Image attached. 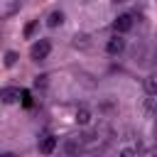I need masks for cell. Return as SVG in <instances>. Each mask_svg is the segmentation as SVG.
Masks as SVG:
<instances>
[{"mask_svg": "<svg viewBox=\"0 0 157 157\" xmlns=\"http://www.w3.org/2000/svg\"><path fill=\"white\" fill-rule=\"evenodd\" d=\"M88 120H91V113H88L86 108H78V110H76V123H81V125H86Z\"/></svg>", "mask_w": 157, "mask_h": 157, "instance_id": "obj_8", "label": "cell"}, {"mask_svg": "<svg viewBox=\"0 0 157 157\" xmlns=\"http://www.w3.org/2000/svg\"><path fill=\"white\" fill-rule=\"evenodd\" d=\"M17 61V52H5V66H15Z\"/></svg>", "mask_w": 157, "mask_h": 157, "instance_id": "obj_9", "label": "cell"}, {"mask_svg": "<svg viewBox=\"0 0 157 157\" xmlns=\"http://www.w3.org/2000/svg\"><path fill=\"white\" fill-rule=\"evenodd\" d=\"M56 142H59V140H56L54 135H44L42 142H39V152H42V155H52V152L56 150Z\"/></svg>", "mask_w": 157, "mask_h": 157, "instance_id": "obj_4", "label": "cell"}, {"mask_svg": "<svg viewBox=\"0 0 157 157\" xmlns=\"http://www.w3.org/2000/svg\"><path fill=\"white\" fill-rule=\"evenodd\" d=\"M32 103H34V101H32V93H29V91H22V105H25V108H32Z\"/></svg>", "mask_w": 157, "mask_h": 157, "instance_id": "obj_10", "label": "cell"}, {"mask_svg": "<svg viewBox=\"0 0 157 157\" xmlns=\"http://www.w3.org/2000/svg\"><path fill=\"white\" fill-rule=\"evenodd\" d=\"M49 52H52L49 39H39V42H34V44H32V49H29V54H32V59H34V61L47 59V56H49Z\"/></svg>", "mask_w": 157, "mask_h": 157, "instance_id": "obj_1", "label": "cell"}, {"mask_svg": "<svg viewBox=\"0 0 157 157\" xmlns=\"http://www.w3.org/2000/svg\"><path fill=\"white\" fill-rule=\"evenodd\" d=\"M118 2H123V0H118Z\"/></svg>", "mask_w": 157, "mask_h": 157, "instance_id": "obj_13", "label": "cell"}, {"mask_svg": "<svg viewBox=\"0 0 157 157\" xmlns=\"http://www.w3.org/2000/svg\"><path fill=\"white\" fill-rule=\"evenodd\" d=\"M34 29H37V20H32V22L25 27V37H32V34H34Z\"/></svg>", "mask_w": 157, "mask_h": 157, "instance_id": "obj_11", "label": "cell"}, {"mask_svg": "<svg viewBox=\"0 0 157 157\" xmlns=\"http://www.w3.org/2000/svg\"><path fill=\"white\" fill-rule=\"evenodd\" d=\"M105 49H108V54H120L123 49H125V39L120 37V32L113 37V39H108V44H105Z\"/></svg>", "mask_w": 157, "mask_h": 157, "instance_id": "obj_2", "label": "cell"}, {"mask_svg": "<svg viewBox=\"0 0 157 157\" xmlns=\"http://www.w3.org/2000/svg\"><path fill=\"white\" fill-rule=\"evenodd\" d=\"M130 27H132V15H120V17L115 20V32L123 34V32H128Z\"/></svg>", "mask_w": 157, "mask_h": 157, "instance_id": "obj_5", "label": "cell"}, {"mask_svg": "<svg viewBox=\"0 0 157 157\" xmlns=\"http://www.w3.org/2000/svg\"><path fill=\"white\" fill-rule=\"evenodd\" d=\"M0 98H2V103H15V101H20V98H22V91H20V88H15V86H7V88H2Z\"/></svg>", "mask_w": 157, "mask_h": 157, "instance_id": "obj_3", "label": "cell"}, {"mask_svg": "<svg viewBox=\"0 0 157 157\" xmlns=\"http://www.w3.org/2000/svg\"><path fill=\"white\" fill-rule=\"evenodd\" d=\"M34 86H37V88H44V86H47V76H37Z\"/></svg>", "mask_w": 157, "mask_h": 157, "instance_id": "obj_12", "label": "cell"}, {"mask_svg": "<svg viewBox=\"0 0 157 157\" xmlns=\"http://www.w3.org/2000/svg\"><path fill=\"white\" fill-rule=\"evenodd\" d=\"M61 22H64V15H61V12H52V15H49V20H47V25H49V27H59Z\"/></svg>", "mask_w": 157, "mask_h": 157, "instance_id": "obj_7", "label": "cell"}, {"mask_svg": "<svg viewBox=\"0 0 157 157\" xmlns=\"http://www.w3.org/2000/svg\"><path fill=\"white\" fill-rule=\"evenodd\" d=\"M145 91L150 96H157V74H152V76L145 78Z\"/></svg>", "mask_w": 157, "mask_h": 157, "instance_id": "obj_6", "label": "cell"}]
</instances>
